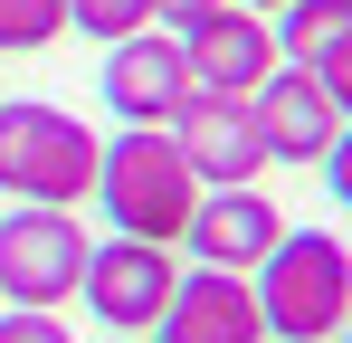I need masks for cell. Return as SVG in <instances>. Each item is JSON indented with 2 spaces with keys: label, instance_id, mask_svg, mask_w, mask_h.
<instances>
[{
  "label": "cell",
  "instance_id": "2e32d148",
  "mask_svg": "<svg viewBox=\"0 0 352 343\" xmlns=\"http://www.w3.org/2000/svg\"><path fill=\"white\" fill-rule=\"evenodd\" d=\"M314 86H324V96H333V114L352 124V39H333V48L314 57Z\"/></svg>",
  "mask_w": 352,
  "mask_h": 343
},
{
  "label": "cell",
  "instance_id": "30bf717a",
  "mask_svg": "<svg viewBox=\"0 0 352 343\" xmlns=\"http://www.w3.org/2000/svg\"><path fill=\"white\" fill-rule=\"evenodd\" d=\"M181 96H190V67H181L172 29H143V39L105 48V114L115 124H172Z\"/></svg>",
  "mask_w": 352,
  "mask_h": 343
},
{
  "label": "cell",
  "instance_id": "ac0fdd59",
  "mask_svg": "<svg viewBox=\"0 0 352 343\" xmlns=\"http://www.w3.org/2000/svg\"><path fill=\"white\" fill-rule=\"evenodd\" d=\"M162 10V29H190V19H210V10H229V0H153Z\"/></svg>",
  "mask_w": 352,
  "mask_h": 343
},
{
  "label": "cell",
  "instance_id": "7a4b0ae2",
  "mask_svg": "<svg viewBox=\"0 0 352 343\" xmlns=\"http://www.w3.org/2000/svg\"><path fill=\"white\" fill-rule=\"evenodd\" d=\"M96 124H76L67 105H38V96H10L0 105V191L19 210H76L96 200Z\"/></svg>",
  "mask_w": 352,
  "mask_h": 343
},
{
  "label": "cell",
  "instance_id": "4fadbf2b",
  "mask_svg": "<svg viewBox=\"0 0 352 343\" xmlns=\"http://www.w3.org/2000/svg\"><path fill=\"white\" fill-rule=\"evenodd\" d=\"M67 29H86L96 48H115V39L162 29V10H153V0H67Z\"/></svg>",
  "mask_w": 352,
  "mask_h": 343
},
{
  "label": "cell",
  "instance_id": "8992f818",
  "mask_svg": "<svg viewBox=\"0 0 352 343\" xmlns=\"http://www.w3.org/2000/svg\"><path fill=\"white\" fill-rule=\"evenodd\" d=\"M181 143V163H190V181L200 191H248L257 172H267V143H257V114H248V96H181V114L162 124Z\"/></svg>",
  "mask_w": 352,
  "mask_h": 343
},
{
  "label": "cell",
  "instance_id": "52a82bcc",
  "mask_svg": "<svg viewBox=\"0 0 352 343\" xmlns=\"http://www.w3.org/2000/svg\"><path fill=\"white\" fill-rule=\"evenodd\" d=\"M181 39V67H190V86L200 96H257L286 57H276V29L257 19V10H210V19H190V29H172Z\"/></svg>",
  "mask_w": 352,
  "mask_h": 343
},
{
  "label": "cell",
  "instance_id": "8fae6325",
  "mask_svg": "<svg viewBox=\"0 0 352 343\" xmlns=\"http://www.w3.org/2000/svg\"><path fill=\"white\" fill-rule=\"evenodd\" d=\"M248 114H257L267 163H324L333 134H343V114H333V96L314 86V67H276V76L248 96Z\"/></svg>",
  "mask_w": 352,
  "mask_h": 343
},
{
  "label": "cell",
  "instance_id": "ba28073f",
  "mask_svg": "<svg viewBox=\"0 0 352 343\" xmlns=\"http://www.w3.org/2000/svg\"><path fill=\"white\" fill-rule=\"evenodd\" d=\"M276 238H286V210H276L257 181H248V191H200V200H190V220H181L190 267H229V277H257Z\"/></svg>",
  "mask_w": 352,
  "mask_h": 343
},
{
  "label": "cell",
  "instance_id": "7c38bea8",
  "mask_svg": "<svg viewBox=\"0 0 352 343\" xmlns=\"http://www.w3.org/2000/svg\"><path fill=\"white\" fill-rule=\"evenodd\" d=\"M267 29H276V57L286 67H314L333 39H352V0H286Z\"/></svg>",
  "mask_w": 352,
  "mask_h": 343
},
{
  "label": "cell",
  "instance_id": "6da1fadb",
  "mask_svg": "<svg viewBox=\"0 0 352 343\" xmlns=\"http://www.w3.org/2000/svg\"><path fill=\"white\" fill-rule=\"evenodd\" d=\"M248 286H257L267 343H343L352 324V248L333 229H286Z\"/></svg>",
  "mask_w": 352,
  "mask_h": 343
},
{
  "label": "cell",
  "instance_id": "44dd1931",
  "mask_svg": "<svg viewBox=\"0 0 352 343\" xmlns=\"http://www.w3.org/2000/svg\"><path fill=\"white\" fill-rule=\"evenodd\" d=\"M343 343H352V324H343Z\"/></svg>",
  "mask_w": 352,
  "mask_h": 343
},
{
  "label": "cell",
  "instance_id": "d6986e66",
  "mask_svg": "<svg viewBox=\"0 0 352 343\" xmlns=\"http://www.w3.org/2000/svg\"><path fill=\"white\" fill-rule=\"evenodd\" d=\"M238 10H257V19H276V10H286V0H238Z\"/></svg>",
  "mask_w": 352,
  "mask_h": 343
},
{
  "label": "cell",
  "instance_id": "5bb4252c",
  "mask_svg": "<svg viewBox=\"0 0 352 343\" xmlns=\"http://www.w3.org/2000/svg\"><path fill=\"white\" fill-rule=\"evenodd\" d=\"M67 39V0H0V57L58 48Z\"/></svg>",
  "mask_w": 352,
  "mask_h": 343
},
{
  "label": "cell",
  "instance_id": "3957f363",
  "mask_svg": "<svg viewBox=\"0 0 352 343\" xmlns=\"http://www.w3.org/2000/svg\"><path fill=\"white\" fill-rule=\"evenodd\" d=\"M96 200H105L115 238L181 248V220H190L200 181H190V163H181V143L162 124H124L115 143H105V163H96Z\"/></svg>",
  "mask_w": 352,
  "mask_h": 343
},
{
  "label": "cell",
  "instance_id": "9c48e42d",
  "mask_svg": "<svg viewBox=\"0 0 352 343\" xmlns=\"http://www.w3.org/2000/svg\"><path fill=\"white\" fill-rule=\"evenodd\" d=\"M143 343H267V315H257V286L229 277V267H181L162 324Z\"/></svg>",
  "mask_w": 352,
  "mask_h": 343
},
{
  "label": "cell",
  "instance_id": "e0dca14e",
  "mask_svg": "<svg viewBox=\"0 0 352 343\" xmlns=\"http://www.w3.org/2000/svg\"><path fill=\"white\" fill-rule=\"evenodd\" d=\"M314 172L333 181V200H343V210H352V124H343V134H333V153H324V163H314Z\"/></svg>",
  "mask_w": 352,
  "mask_h": 343
},
{
  "label": "cell",
  "instance_id": "277c9868",
  "mask_svg": "<svg viewBox=\"0 0 352 343\" xmlns=\"http://www.w3.org/2000/svg\"><path fill=\"white\" fill-rule=\"evenodd\" d=\"M86 220L76 210H10L0 220V305H48L58 315L86 277Z\"/></svg>",
  "mask_w": 352,
  "mask_h": 343
},
{
  "label": "cell",
  "instance_id": "9a60e30c",
  "mask_svg": "<svg viewBox=\"0 0 352 343\" xmlns=\"http://www.w3.org/2000/svg\"><path fill=\"white\" fill-rule=\"evenodd\" d=\"M0 343H76L48 305H0Z\"/></svg>",
  "mask_w": 352,
  "mask_h": 343
},
{
  "label": "cell",
  "instance_id": "ffe728a7",
  "mask_svg": "<svg viewBox=\"0 0 352 343\" xmlns=\"http://www.w3.org/2000/svg\"><path fill=\"white\" fill-rule=\"evenodd\" d=\"M105 343H143V334H105Z\"/></svg>",
  "mask_w": 352,
  "mask_h": 343
},
{
  "label": "cell",
  "instance_id": "5b68a950",
  "mask_svg": "<svg viewBox=\"0 0 352 343\" xmlns=\"http://www.w3.org/2000/svg\"><path fill=\"white\" fill-rule=\"evenodd\" d=\"M172 286H181V258H172V248H153V238H105V248H86L76 295L96 305L105 334H153L162 305H172Z\"/></svg>",
  "mask_w": 352,
  "mask_h": 343
}]
</instances>
